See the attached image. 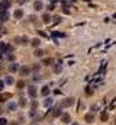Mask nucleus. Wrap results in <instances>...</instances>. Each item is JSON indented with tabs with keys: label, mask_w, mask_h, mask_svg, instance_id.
I'll use <instances>...</instances> for the list:
<instances>
[{
	"label": "nucleus",
	"mask_w": 116,
	"mask_h": 125,
	"mask_svg": "<svg viewBox=\"0 0 116 125\" xmlns=\"http://www.w3.org/2000/svg\"><path fill=\"white\" fill-rule=\"evenodd\" d=\"M10 51H12V47H10L9 44L0 42V52H1V54H7V52H10Z\"/></svg>",
	"instance_id": "f257e3e1"
},
{
	"label": "nucleus",
	"mask_w": 116,
	"mask_h": 125,
	"mask_svg": "<svg viewBox=\"0 0 116 125\" xmlns=\"http://www.w3.org/2000/svg\"><path fill=\"white\" fill-rule=\"evenodd\" d=\"M15 42L19 44V45H28L29 39L26 38V36H16V38H15Z\"/></svg>",
	"instance_id": "f03ea898"
},
{
	"label": "nucleus",
	"mask_w": 116,
	"mask_h": 125,
	"mask_svg": "<svg viewBox=\"0 0 116 125\" xmlns=\"http://www.w3.org/2000/svg\"><path fill=\"white\" fill-rule=\"evenodd\" d=\"M10 7V0H0V10H7Z\"/></svg>",
	"instance_id": "7ed1b4c3"
},
{
	"label": "nucleus",
	"mask_w": 116,
	"mask_h": 125,
	"mask_svg": "<svg viewBox=\"0 0 116 125\" xmlns=\"http://www.w3.org/2000/svg\"><path fill=\"white\" fill-rule=\"evenodd\" d=\"M9 19V12L7 10H0V22H6Z\"/></svg>",
	"instance_id": "20e7f679"
},
{
	"label": "nucleus",
	"mask_w": 116,
	"mask_h": 125,
	"mask_svg": "<svg viewBox=\"0 0 116 125\" xmlns=\"http://www.w3.org/2000/svg\"><path fill=\"white\" fill-rule=\"evenodd\" d=\"M51 115H52V116H61V115H62L61 108H58V106L52 108V109H51Z\"/></svg>",
	"instance_id": "39448f33"
},
{
	"label": "nucleus",
	"mask_w": 116,
	"mask_h": 125,
	"mask_svg": "<svg viewBox=\"0 0 116 125\" xmlns=\"http://www.w3.org/2000/svg\"><path fill=\"white\" fill-rule=\"evenodd\" d=\"M36 93H38V92H36V87H35V86H30V87H28V94L30 96V97H35V96H36Z\"/></svg>",
	"instance_id": "423d86ee"
},
{
	"label": "nucleus",
	"mask_w": 116,
	"mask_h": 125,
	"mask_svg": "<svg viewBox=\"0 0 116 125\" xmlns=\"http://www.w3.org/2000/svg\"><path fill=\"white\" fill-rule=\"evenodd\" d=\"M70 119H71L70 114H64V115H61V121H62L64 124H68V122H70Z\"/></svg>",
	"instance_id": "0eeeda50"
},
{
	"label": "nucleus",
	"mask_w": 116,
	"mask_h": 125,
	"mask_svg": "<svg viewBox=\"0 0 116 125\" xmlns=\"http://www.w3.org/2000/svg\"><path fill=\"white\" fill-rule=\"evenodd\" d=\"M33 7H35V10H42V7H44V4H42V1H39V0H36V1L33 3Z\"/></svg>",
	"instance_id": "6e6552de"
},
{
	"label": "nucleus",
	"mask_w": 116,
	"mask_h": 125,
	"mask_svg": "<svg viewBox=\"0 0 116 125\" xmlns=\"http://www.w3.org/2000/svg\"><path fill=\"white\" fill-rule=\"evenodd\" d=\"M71 105H74V99H73V97L65 99V100L62 102V106H71Z\"/></svg>",
	"instance_id": "1a4fd4ad"
},
{
	"label": "nucleus",
	"mask_w": 116,
	"mask_h": 125,
	"mask_svg": "<svg viewBox=\"0 0 116 125\" xmlns=\"http://www.w3.org/2000/svg\"><path fill=\"white\" fill-rule=\"evenodd\" d=\"M84 119H86V122H88V124H91V122L94 121V115H93V114H86Z\"/></svg>",
	"instance_id": "9d476101"
},
{
	"label": "nucleus",
	"mask_w": 116,
	"mask_h": 125,
	"mask_svg": "<svg viewBox=\"0 0 116 125\" xmlns=\"http://www.w3.org/2000/svg\"><path fill=\"white\" fill-rule=\"evenodd\" d=\"M10 97H12L10 93H0V102H4V100H7Z\"/></svg>",
	"instance_id": "9b49d317"
},
{
	"label": "nucleus",
	"mask_w": 116,
	"mask_h": 125,
	"mask_svg": "<svg viewBox=\"0 0 116 125\" xmlns=\"http://www.w3.org/2000/svg\"><path fill=\"white\" fill-rule=\"evenodd\" d=\"M13 16H15L16 19H20V18L23 16V12H22L20 9H18V10H15V15H13Z\"/></svg>",
	"instance_id": "f8f14e48"
},
{
	"label": "nucleus",
	"mask_w": 116,
	"mask_h": 125,
	"mask_svg": "<svg viewBox=\"0 0 116 125\" xmlns=\"http://www.w3.org/2000/svg\"><path fill=\"white\" fill-rule=\"evenodd\" d=\"M42 21H44V23H49V22H51L49 15H48V13H44V15H42Z\"/></svg>",
	"instance_id": "ddd939ff"
},
{
	"label": "nucleus",
	"mask_w": 116,
	"mask_h": 125,
	"mask_svg": "<svg viewBox=\"0 0 116 125\" xmlns=\"http://www.w3.org/2000/svg\"><path fill=\"white\" fill-rule=\"evenodd\" d=\"M41 94H42V96H48V94H49V87H48V86H44L42 90H41Z\"/></svg>",
	"instance_id": "4468645a"
},
{
	"label": "nucleus",
	"mask_w": 116,
	"mask_h": 125,
	"mask_svg": "<svg viewBox=\"0 0 116 125\" xmlns=\"http://www.w3.org/2000/svg\"><path fill=\"white\" fill-rule=\"evenodd\" d=\"M9 70H10L12 73H15V71H18V70H19V65H18L16 62H13V64H12V65L9 67Z\"/></svg>",
	"instance_id": "2eb2a0df"
},
{
	"label": "nucleus",
	"mask_w": 116,
	"mask_h": 125,
	"mask_svg": "<svg viewBox=\"0 0 116 125\" xmlns=\"http://www.w3.org/2000/svg\"><path fill=\"white\" fill-rule=\"evenodd\" d=\"M51 105H52V99H49V97H47V99L44 100V106H45V108H49Z\"/></svg>",
	"instance_id": "dca6fc26"
},
{
	"label": "nucleus",
	"mask_w": 116,
	"mask_h": 125,
	"mask_svg": "<svg viewBox=\"0 0 116 125\" xmlns=\"http://www.w3.org/2000/svg\"><path fill=\"white\" fill-rule=\"evenodd\" d=\"M30 44H32V47H39L41 41H39L38 38H35V39H32V41H30Z\"/></svg>",
	"instance_id": "f3484780"
},
{
	"label": "nucleus",
	"mask_w": 116,
	"mask_h": 125,
	"mask_svg": "<svg viewBox=\"0 0 116 125\" xmlns=\"http://www.w3.org/2000/svg\"><path fill=\"white\" fill-rule=\"evenodd\" d=\"M29 71H30V70H29L28 67H22V68H20V73H22V76H26V74H29Z\"/></svg>",
	"instance_id": "a211bd4d"
},
{
	"label": "nucleus",
	"mask_w": 116,
	"mask_h": 125,
	"mask_svg": "<svg viewBox=\"0 0 116 125\" xmlns=\"http://www.w3.org/2000/svg\"><path fill=\"white\" fill-rule=\"evenodd\" d=\"M52 58H44V61H42V64L44 65H49V64H52Z\"/></svg>",
	"instance_id": "6ab92c4d"
},
{
	"label": "nucleus",
	"mask_w": 116,
	"mask_h": 125,
	"mask_svg": "<svg viewBox=\"0 0 116 125\" xmlns=\"http://www.w3.org/2000/svg\"><path fill=\"white\" fill-rule=\"evenodd\" d=\"M100 119H102V121H107V119H109V115H107L106 112H102V115H100Z\"/></svg>",
	"instance_id": "aec40b11"
},
{
	"label": "nucleus",
	"mask_w": 116,
	"mask_h": 125,
	"mask_svg": "<svg viewBox=\"0 0 116 125\" xmlns=\"http://www.w3.org/2000/svg\"><path fill=\"white\" fill-rule=\"evenodd\" d=\"M52 36H54V38H58V36H59V38H64L65 35H64V33H61V32H54V33H52Z\"/></svg>",
	"instance_id": "412c9836"
},
{
	"label": "nucleus",
	"mask_w": 116,
	"mask_h": 125,
	"mask_svg": "<svg viewBox=\"0 0 116 125\" xmlns=\"http://www.w3.org/2000/svg\"><path fill=\"white\" fill-rule=\"evenodd\" d=\"M44 54H45V52H44L42 50H36V51H35V55H36V57H42Z\"/></svg>",
	"instance_id": "4be33fe9"
},
{
	"label": "nucleus",
	"mask_w": 116,
	"mask_h": 125,
	"mask_svg": "<svg viewBox=\"0 0 116 125\" xmlns=\"http://www.w3.org/2000/svg\"><path fill=\"white\" fill-rule=\"evenodd\" d=\"M7 109H9V111H15V109H16V105H15V103H9V105H7Z\"/></svg>",
	"instance_id": "5701e85b"
},
{
	"label": "nucleus",
	"mask_w": 116,
	"mask_h": 125,
	"mask_svg": "<svg viewBox=\"0 0 116 125\" xmlns=\"http://www.w3.org/2000/svg\"><path fill=\"white\" fill-rule=\"evenodd\" d=\"M6 83H7V84H12V83H15V79H13V77H7V79H6Z\"/></svg>",
	"instance_id": "b1692460"
},
{
	"label": "nucleus",
	"mask_w": 116,
	"mask_h": 125,
	"mask_svg": "<svg viewBox=\"0 0 116 125\" xmlns=\"http://www.w3.org/2000/svg\"><path fill=\"white\" fill-rule=\"evenodd\" d=\"M19 105H20V106H26V105H28L26 99H23V97H22V99H20V102H19Z\"/></svg>",
	"instance_id": "393cba45"
},
{
	"label": "nucleus",
	"mask_w": 116,
	"mask_h": 125,
	"mask_svg": "<svg viewBox=\"0 0 116 125\" xmlns=\"http://www.w3.org/2000/svg\"><path fill=\"white\" fill-rule=\"evenodd\" d=\"M61 70H62V68H61V65H55V67H54V71H55V73H61Z\"/></svg>",
	"instance_id": "a878e982"
},
{
	"label": "nucleus",
	"mask_w": 116,
	"mask_h": 125,
	"mask_svg": "<svg viewBox=\"0 0 116 125\" xmlns=\"http://www.w3.org/2000/svg\"><path fill=\"white\" fill-rule=\"evenodd\" d=\"M61 21H62V19H61V16H55V18H54V22H55V23H59Z\"/></svg>",
	"instance_id": "bb28decb"
},
{
	"label": "nucleus",
	"mask_w": 116,
	"mask_h": 125,
	"mask_svg": "<svg viewBox=\"0 0 116 125\" xmlns=\"http://www.w3.org/2000/svg\"><path fill=\"white\" fill-rule=\"evenodd\" d=\"M0 125H7V121L4 118H0Z\"/></svg>",
	"instance_id": "cd10ccee"
},
{
	"label": "nucleus",
	"mask_w": 116,
	"mask_h": 125,
	"mask_svg": "<svg viewBox=\"0 0 116 125\" xmlns=\"http://www.w3.org/2000/svg\"><path fill=\"white\" fill-rule=\"evenodd\" d=\"M23 86H25V83H23V82H19V83H18V87H19V89H22Z\"/></svg>",
	"instance_id": "c85d7f7f"
},
{
	"label": "nucleus",
	"mask_w": 116,
	"mask_h": 125,
	"mask_svg": "<svg viewBox=\"0 0 116 125\" xmlns=\"http://www.w3.org/2000/svg\"><path fill=\"white\" fill-rule=\"evenodd\" d=\"M38 33H39L41 36H45V38H47V33H45V32H42V31H38Z\"/></svg>",
	"instance_id": "c756f323"
},
{
	"label": "nucleus",
	"mask_w": 116,
	"mask_h": 125,
	"mask_svg": "<svg viewBox=\"0 0 116 125\" xmlns=\"http://www.w3.org/2000/svg\"><path fill=\"white\" fill-rule=\"evenodd\" d=\"M48 9H49V10H52V9H55V4H54V3H52V4H49V6H48Z\"/></svg>",
	"instance_id": "7c9ffc66"
},
{
	"label": "nucleus",
	"mask_w": 116,
	"mask_h": 125,
	"mask_svg": "<svg viewBox=\"0 0 116 125\" xmlns=\"http://www.w3.org/2000/svg\"><path fill=\"white\" fill-rule=\"evenodd\" d=\"M7 58L12 61V60H15V55H13V54H9V57H7Z\"/></svg>",
	"instance_id": "2f4dec72"
},
{
	"label": "nucleus",
	"mask_w": 116,
	"mask_h": 125,
	"mask_svg": "<svg viewBox=\"0 0 116 125\" xmlns=\"http://www.w3.org/2000/svg\"><path fill=\"white\" fill-rule=\"evenodd\" d=\"M3 87H4V83H3V82H1V80H0V92H1V90H3Z\"/></svg>",
	"instance_id": "473e14b6"
},
{
	"label": "nucleus",
	"mask_w": 116,
	"mask_h": 125,
	"mask_svg": "<svg viewBox=\"0 0 116 125\" xmlns=\"http://www.w3.org/2000/svg\"><path fill=\"white\" fill-rule=\"evenodd\" d=\"M86 93H87V94H91V90H90V87H87V90H86Z\"/></svg>",
	"instance_id": "72a5a7b5"
},
{
	"label": "nucleus",
	"mask_w": 116,
	"mask_h": 125,
	"mask_svg": "<svg viewBox=\"0 0 116 125\" xmlns=\"http://www.w3.org/2000/svg\"><path fill=\"white\" fill-rule=\"evenodd\" d=\"M1 60H3V55H1V52H0V62H1Z\"/></svg>",
	"instance_id": "f704fd0d"
},
{
	"label": "nucleus",
	"mask_w": 116,
	"mask_h": 125,
	"mask_svg": "<svg viewBox=\"0 0 116 125\" xmlns=\"http://www.w3.org/2000/svg\"><path fill=\"white\" fill-rule=\"evenodd\" d=\"M73 125H78V124H73Z\"/></svg>",
	"instance_id": "c9c22d12"
},
{
	"label": "nucleus",
	"mask_w": 116,
	"mask_h": 125,
	"mask_svg": "<svg viewBox=\"0 0 116 125\" xmlns=\"http://www.w3.org/2000/svg\"><path fill=\"white\" fill-rule=\"evenodd\" d=\"M115 124H116V118H115Z\"/></svg>",
	"instance_id": "e433bc0d"
},
{
	"label": "nucleus",
	"mask_w": 116,
	"mask_h": 125,
	"mask_svg": "<svg viewBox=\"0 0 116 125\" xmlns=\"http://www.w3.org/2000/svg\"><path fill=\"white\" fill-rule=\"evenodd\" d=\"M0 112H1V109H0Z\"/></svg>",
	"instance_id": "4c0bfd02"
}]
</instances>
